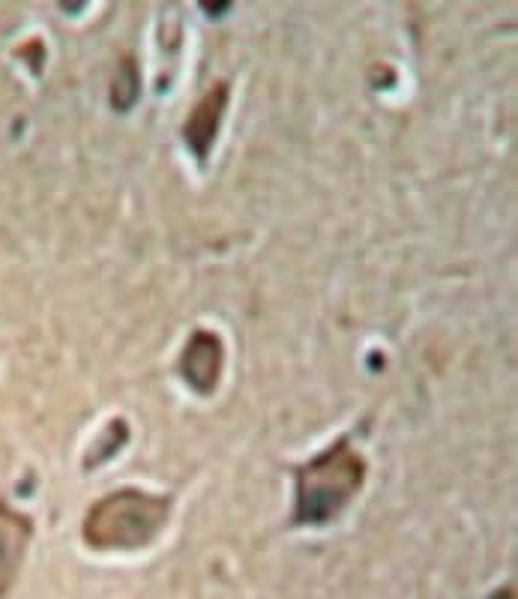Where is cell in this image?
<instances>
[{"mask_svg": "<svg viewBox=\"0 0 518 599\" xmlns=\"http://www.w3.org/2000/svg\"><path fill=\"white\" fill-rule=\"evenodd\" d=\"M171 516V504L138 488L114 491L100 504H93L85 519V543L90 549H142L162 531Z\"/></svg>", "mask_w": 518, "mask_h": 599, "instance_id": "cell-1", "label": "cell"}, {"mask_svg": "<svg viewBox=\"0 0 518 599\" xmlns=\"http://www.w3.org/2000/svg\"><path fill=\"white\" fill-rule=\"evenodd\" d=\"M365 465L348 441H339L315 462L300 467L297 477V524H324L345 510L360 491Z\"/></svg>", "mask_w": 518, "mask_h": 599, "instance_id": "cell-2", "label": "cell"}, {"mask_svg": "<svg viewBox=\"0 0 518 599\" xmlns=\"http://www.w3.org/2000/svg\"><path fill=\"white\" fill-rule=\"evenodd\" d=\"M31 533L34 522L24 512L12 510L7 500H0V597H7L19 578Z\"/></svg>", "mask_w": 518, "mask_h": 599, "instance_id": "cell-3", "label": "cell"}, {"mask_svg": "<svg viewBox=\"0 0 518 599\" xmlns=\"http://www.w3.org/2000/svg\"><path fill=\"white\" fill-rule=\"evenodd\" d=\"M225 102H228V84L219 81L216 88H210L204 93V100L192 109L187 123V142L189 147L199 156H204L213 145V138L219 133V117L225 112Z\"/></svg>", "mask_w": 518, "mask_h": 599, "instance_id": "cell-4", "label": "cell"}, {"mask_svg": "<svg viewBox=\"0 0 518 599\" xmlns=\"http://www.w3.org/2000/svg\"><path fill=\"white\" fill-rule=\"evenodd\" d=\"M222 369V344L213 334H195L183 354V375L192 387L210 389Z\"/></svg>", "mask_w": 518, "mask_h": 599, "instance_id": "cell-5", "label": "cell"}, {"mask_svg": "<svg viewBox=\"0 0 518 599\" xmlns=\"http://www.w3.org/2000/svg\"><path fill=\"white\" fill-rule=\"evenodd\" d=\"M492 599H513V590H497V594H495V597H492Z\"/></svg>", "mask_w": 518, "mask_h": 599, "instance_id": "cell-6", "label": "cell"}]
</instances>
